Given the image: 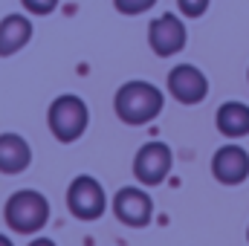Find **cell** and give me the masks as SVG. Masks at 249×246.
Here are the masks:
<instances>
[{
  "instance_id": "6da1fadb",
  "label": "cell",
  "mask_w": 249,
  "mask_h": 246,
  "mask_svg": "<svg viewBox=\"0 0 249 246\" xmlns=\"http://www.w3.org/2000/svg\"><path fill=\"white\" fill-rule=\"evenodd\" d=\"M165 107V96L157 84L151 81H124L113 96V110L124 124L142 127V124L154 122Z\"/></svg>"
},
{
  "instance_id": "ba28073f",
  "label": "cell",
  "mask_w": 249,
  "mask_h": 246,
  "mask_svg": "<svg viewBox=\"0 0 249 246\" xmlns=\"http://www.w3.org/2000/svg\"><path fill=\"white\" fill-rule=\"evenodd\" d=\"M165 87H168V93L180 105H200L209 96V78L194 64H177V67H171Z\"/></svg>"
},
{
  "instance_id": "ac0fdd59",
  "label": "cell",
  "mask_w": 249,
  "mask_h": 246,
  "mask_svg": "<svg viewBox=\"0 0 249 246\" xmlns=\"http://www.w3.org/2000/svg\"><path fill=\"white\" fill-rule=\"evenodd\" d=\"M247 241H249V226H247Z\"/></svg>"
},
{
  "instance_id": "7a4b0ae2",
  "label": "cell",
  "mask_w": 249,
  "mask_h": 246,
  "mask_svg": "<svg viewBox=\"0 0 249 246\" xmlns=\"http://www.w3.org/2000/svg\"><path fill=\"white\" fill-rule=\"evenodd\" d=\"M3 220L18 235H35L50 220V200L35 188H20L6 200Z\"/></svg>"
},
{
  "instance_id": "5bb4252c",
  "label": "cell",
  "mask_w": 249,
  "mask_h": 246,
  "mask_svg": "<svg viewBox=\"0 0 249 246\" xmlns=\"http://www.w3.org/2000/svg\"><path fill=\"white\" fill-rule=\"evenodd\" d=\"M61 0H20V6L29 12V15H38V18H47L58 9Z\"/></svg>"
},
{
  "instance_id": "5b68a950",
  "label": "cell",
  "mask_w": 249,
  "mask_h": 246,
  "mask_svg": "<svg viewBox=\"0 0 249 246\" xmlns=\"http://www.w3.org/2000/svg\"><path fill=\"white\" fill-rule=\"evenodd\" d=\"M186 41H188V29L183 23V18H177L174 12H165V15H160L148 23V47L160 58H171V55L183 53Z\"/></svg>"
},
{
  "instance_id": "30bf717a",
  "label": "cell",
  "mask_w": 249,
  "mask_h": 246,
  "mask_svg": "<svg viewBox=\"0 0 249 246\" xmlns=\"http://www.w3.org/2000/svg\"><path fill=\"white\" fill-rule=\"evenodd\" d=\"M32 20L20 12H12L0 20V58H12L32 41Z\"/></svg>"
},
{
  "instance_id": "277c9868",
  "label": "cell",
  "mask_w": 249,
  "mask_h": 246,
  "mask_svg": "<svg viewBox=\"0 0 249 246\" xmlns=\"http://www.w3.org/2000/svg\"><path fill=\"white\" fill-rule=\"evenodd\" d=\"M67 209L75 220H99L105 211H107V194H105V185L99 183L96 177L90 174H81L75 177L70 188H67Z\"/></svg>"
},
{
  "instance_id": "8fae6325",
  "label": "cell",
  "mask_w": 249,
  "mask_h": 246,
  "mask_svg": "<svg viewBox=\"0 0 249 246\" xmlns=\"http://www.w3.org/2000/svg\"><path fill=\"white\" fill-rule=\"evenodd\" d=\"M32 162V148L20 133H0V174H23Z\"/></svg>"
},
{
  "instance_id": "9a60e30c",
  "label": "cell",
  "mask_w": 249,
  "mask_h": 246,
  "mask_svg": "<svg viewBox=\"0 0 249 246\" xmlns=\"http://www.w3.org/2000/svg\"><path fill=\"white\" fill-rule=\"evenodd\" d=\"M212 0H177V9L183 12V18H203L209 12Z\"/></svg>"
},
{
  "instance_id": "3957f363",
  "label": "cell",
  "mask_w": 249,
  "mask_h": 246,
  "mask_svg": "<svg viewBox=\"0 0 249 246\" xmlns=\"http://www.w3.org/2000/svg\"><path fill=\"white\" fill-rule=\"evenodd\" d=\"M47 124H50V133L70 145V142H78L90 124V110H87V102L75 93H64L58 99H53L50 110H47Z\"/></svg>"
},
{
  "instance_id": "7c38bea8",
  "label": "cell",
  "mask_w": 249,
  "mask_h": 246,
  "mask_svg": "<svg viewBox=\"0 0 249 246\" xmlns=\"http://www.w3.org/2000/svg\"><path fill=\"white\" fill-rule=\"evenodd\" d=\"M214 124L226 139L249 136V105L244 102H223L214 113Z\"/></svg>"
},
{
  "instance_id": "4fadbf2b",
  "label": "cell",
  "mask_w": 249,
  "mask_h": 246,
  "mask_svg": "<svg viewBox=\"0 0 249 246\" xmlns=\"http://www.w3.org/2000/svg\"><path fill=\"white\" fill-rule=\"evenodd\" d=\"M157 6V0H113V9L119 15H127V18H136V15H145Z\"/></svg>"
},
{
  "instance_id": "8992f818",
  "label": "cell",
  "mask_w": 249,
  "mask_h": 246,
  "mask_svg": "<svg viewBox=\"0 0 249 246\" xmlns=\"http://www.w3.org/2000/svg\"><path fill=\"white\" fill-rule=\"evenodd\" d=\"M174 168V154L165 142H145L133 157V177L142 185H160Z\"/></svg>"
},
{
  "instance_id": "e0dca14e",
  "label": "cell",
  "mask_w": 249,
  "mask_h": 246,
  "mask_svg": "<svg viewBox=\"0 0 249 246\" xmlns=\"http://www.w3.org/2000/svg\"><path fill=\"white\" fill-rule=\"evenodd\" d=\"M0 246H15V244H12V238H9V235H3V232H0Z\"/></svg>"
},
{
  "instance_id": "9c48e42d",
  "label": "cell",
  "mask_w": 249,
  "mask_h": 246,
  "mask_svg": "<svg viewBox=\"0 0 249 246\" xmlns=\"http://www.w3.org/2000/svg\"><path fill=\"white\" fill-rule=\"evenodd\" d=\"M212 174L220 185H241L249 177V151L241 145H223L212 157Z\"/></svg>"
},
{
  "instance_id": "2e32d148",
  "label": "cell",
  "mask_w": 249,
  "mask_h": 246,
  "mask_svg": "<svg viewBox=\"0 0 249 246\" xmlns=\"http://www.w3.org/2000/svg\"><path fill=\"white\" fill-rule=\"evenodd\" d=\"M29 246H55V241H50V238H35Z\"/></svg>"
},
{
  "instance_id": "52a82bcc",
  "label": "cell",
  "mask_w": 249,
  "mask_h": 246,
  "mask_svg": "<svg viewBox=\"0 0 249 246\" xmlns=\"http://www.w3.org/2000/svg\"><path fill=\"white\" fill-rule=\"evenodd\" d=\"M113 214L130 229H145L154 217V200L139 185H124L113 194Z\"/></svg>"
}]
</instances>
